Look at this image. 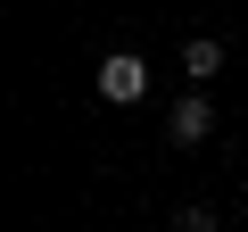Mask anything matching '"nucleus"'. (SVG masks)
I'll list each match as a JSON object with an SVG mask.
<instances>
[{"label":"nucleus","instance_id":"obj_4","mask_svg":"<svg viewBox=\"0 0 248 232\" xmlns=\"http://www.w3.org/2000/svg\"><path fill=\"white\" fill-rule=\"evenodd\" d=\"M182 232H215V207H182Z\"/></svg>","mask_w":248,"mask_h":232},{"label":"nucleus","instance_id":"obj_1","mask_svg":"<svg viewBox=\"0 0 248 232\" xmlns=\"http://www.w3.org/2000/svg\"><path fill=\"white\" fill-rule=\"evenodd\" d=\"M141 91H149V66H141L133 50H108V58H99V99H116V108H133Z\"/></svg>","mask_w":248,"mask_h":232},{"label":"nucleus","instance_id":"obj_2","mask_svg":"<svg viewBox=\"0 0 248 232\" xmlns=\"http://www.w3.org/2000/svg\"><path fill=\"white\" fill-rule=\"evenodd\" d=\"M166 133H174V149H199L215 133V99H174L166 108Z\"/></svg>","mask_w":248,"mask_h":232},{"label":"nucleus","instance_id":"obj_3","mask_svg":"<svg viewBox=\"0 0 248 232\" xmlns=\"http://www.w3.org/2000/svg\"><path fill=\"white\" fill-rule=\"evenodd\" d=\"M182 75H190V83H215V75H223V42H215V33H190V42H182Z\"/></svg>","mask_w":248,"mask_h":232}]
</instances>
